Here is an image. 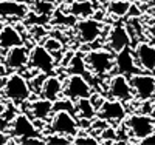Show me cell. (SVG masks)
I'll use <instances>...</instances> for the list:
<instances>
[{
	"label": "cell",
	"mask_w": 155,
	"mask_h": 145,
	"mask_svg": "<svg viewBox=\"0 0 155 145\" xmlns=\"http://www.w3.org/2000/svg\"><path fill=\"white\" fill-rule=\"evenodd\" d=\"M84 59L88 71L96 76L99 80L109 79L112 76V71H115V52L109 48L87 49Z\"/></svg>",
	"instance_id": "1"
},
{
	"label": "cell",
	"mask_w": 155,
	"mask_h": 145,
	"mask_svg": "<svg viewBox=\"0 0 155 145\" xmlns=\"http://www.w3.org/2000/svg\"><path fill=\"white\" fill-rule=\"evenodd\" d=\"M2 91H3V97L6 100H9L11 103H16V105L25 103L33 96L30 80L17 71L6 76V80H5Z\"/></svg>",
	"instance_id": "2"
},
{
	"label": "cell",
	"mask_w": 155,
	"mask_h": 145,
	"mask_svg": "<svg viewBox=\"0 0 155 145\" xmlns=\"http://www.w3.org/2000/svg\"><path fill=\"white\" fill-rule=\"evenodd\" d=\"M9 137L16 142H22L23 139L28 137H37V136H44L42 130L36 125V122L31 119V117L27 113H19L16 114V117L11 121L9 125Z\"/></svg>",
	"instance_id": "3"
},
{
	"label": "cell",
	"mask_w": 155,
	"mask_h": 145,
	"mask_svg": "<svg viewBox=\"0 0 155 145\" xmlns=\"http://www.w3.org/2000/svg\"><path fill=\"white\" fill-rule=\"evenodd\" d=\"M47 130L50 133H58V134L70 136V137H74L81 131L78 117L68 111H64V110L53 111L51 119L47 125Z\"/></svg>",
	"instance_id": "4"
},
{
	"label": "cell",
	"mask_w": 155,
	"mask_h": 145,
	"mask_svg": "<svg viewBox=\"0 0 155 145\" xmlns=\"http://www.w3.org/2000/svg\"><path fill=\"white\" fill-rule=\"evenodd\" d=\"M106 91H107V96L110 99L121 100L124 103H129L135 99L134 90H132V85H130V77L120 74V73H115L113 76H110L107 79Z\"/></svg>",
	"instance_id": "5"
},
{
	"label": "cell",
	"mask_w": 155,
	"mask_h": 145,
	"mask_svg": "<svg viewBox=\"0 0 155 145\" xmlns=\"http://www.w3.org/2000/svg\"><path fill=\"white\" fill-rule=\"evenodd\" d=\"M124 125L127 128L129 136L134 137L138 142L140 139L146 137L152 131H155V117L152 114H146V113L130 114L126 117Z\"/></svg>",
	"instance_id": "6"
},
{
	"label": "cell",
	"mask_w": 155,
	"mask_h": 145,
	"mask_svg": "<svg viewBox=\"0 0 155 145\" xmlns=\"http://www.w3.org/2000/svg\"><path fill=\"white\" fill-rule=\"evenodd\" d=\"M28 68L36 70L39 73L53 74L54 70H56V57L51 54L42 43H36L30 49Z\"/></svg>",
	"instance_id": "7"
},
{
	"label": "cell",
	"mask_w": 155,
	"mask_h": 145,
	"mask_svg": "<svg viewBox=\"0 0 155 145\" xmlns=\"http://www.w3.org/2000/svg\"><path fill=\"white\" fill-rule=\"evenodd\" d=\"M130 85L137 100L144 102L155 97V76L147 71H140L130 76Z\"/></svg>",
	"instance_id": "8"
},
{
	"label": "cell",
	"mask_w": 155,
	"mask_h": 145,
	"mask_svg": "<svg viewBox=\"0 0 155 145\" xmlns=\"http://www.w3.org/2000/svg\"><path fill=\"white\" fill-rule=\"evenodd\" d=\"M93 93V87L87 80L84 74H68L65 82H64V91L62 96L71 99L73 102L81 99V97H88Z\"/></svg>",
	"instance_id": "9"
},
{
	"label": "cell",
	"mask_w": 155,
	"mask_h": 145,
	"mask_svg": "<svg viewBox=\"0 0 155 145\" xmlns=\"http://www.w3.org/2000/svg\"><path fill=\"white\" fill-rule=\"evenodd\" d=\"M76 33L82 45H92L102 34V22L95 17L81 19L79 22H76Z\"/></svg>",
	"instance_id": "10"
},
{
	"label": "cell",
	"mask_w": 155,
	"mask_h": 145,
	"mask_svg": "<svg viewBox=\"0 0 155 145\" xmlns=\"http://www.w3.org/2000/svg\"><path fill=\"white\" fill-rule=\"evenodd\" d=\"M28 60H30V48L25 43L9 48L8 51H5L3 56V62L8 71H22L28 68Z\"/></svg>",
	"instance_id": "11"
},
{
	"label": "cell",
	"mask_w": 155,
	"mask_h": 145,
	"mask_svg": "<svg viewBox=\"0 0 155 145\" xmlns=\"http://www.w3.org/2000/svg\"><path fill=\"white\" fill-rule=\"evenodd\" d=\"M98 117L104 119L109 124H112V122H116V124L123 122L127 117V110H126L124 102L106 97V100L102 102V105L98 108Z\"/></svg>",
	"instance_id": "12"
},
{
	"label": "cell",
	"mask_w": 155,
	"mask_h": 145,
	"mask_svg": "<svg viewBox=\"0 0 155 145\" xmlns=\"http://www.w3.org/2000/svg\"><path fill=\"white\" fill-rule=\"evenodd\" d=\"M140 71H141V68L137 63L132 46H127L118 52H115V73H120V74L130 77Z\"/></svg>",
	"instance_id": "13"
},
{
	"label": "cell",
	"mask_w": 155,
	"mask_h": 145,
	"mask_svg": "<svg viewBox=\"0 0 155 145\" xmlns=\"http://www.w3.org/2000/svg\"><path fill=\"white\" fill-rule=\"evenodd\" d=\"M134 54L141 71L155 73V45L150 42H137L134 45Z\"/></svg>",
	"instance_id": "14"
},
{
	"label": "cell",
	"mask_w": 155,
	"mask_h": 145,
	"mask_svg": "<svg viewBox=\"0 0 155 145\" xmlns=\"http://www.w3.org/2000/svg\"><path fill=\"white\" fill-rule=\"evenodd\" d=\"M132 37L127 31V26L124 23H116L113 28H110L109 34H107V45L106 48H109L113 52H118L127 46H132Z\"/></svg>",
	"instance_id": "15"
},
{
	"label": "cell",
	"mask_w": 155,
	"mask_h": 145,
	"mask_svg": "<svg viewBox=\"0 0 155 145\" xmlns=\"http://www.w3.org/2000/svg\"><path fill=\"white\" fill-rule=\"evenodd\" d=\"M27 108L30 117L34 122H47L53 114V100H48L41 96L37 99L31 97L30 100H27Z\"/></svg>",
	"instance_id": "16"
},
{
	"label": "cell",
	"mask_w": 155,
	"mask_h": 145,
	"mask_svg": "<svg viewBox=\"0 0 155 145\" xmlns=\"http://www.w3.org/2000/svg\"><path fill=\"white\" fill-rule=\"evenodd\" d=\"M30 14V6L20 0H0V17L23 20Z\"/></svg>",
	"instance_id": "17"
},
{
	"label": "cell",
	"mask_w": 155,
	"mask_h": 145,
	"mask_svg": "<svg viewBox=\"0 0 155 145\" xmlns=\"http://www.w3.org/2000/svg\"><path fill=\"white\" fill-rule=\"evenodd\" d=\"M62 91H64V82L61 80V77L48 74L44 80L42 90H41V97H45L48 100H58L62 97Z\"/></svg>",
	"instance_id": "18"
},
{
	"label": "cell",
	"mask_w": 155,
	"mask_h": 145,
	"mask_svg": "<svg viewBox=\"0 0 155 145\" xmlns=\"http://www.w3.org/2000/svg\"><path fill=\"white\" fill-rule=\"evenodd\" d=\"M22 43H23V37L17 31L16 26L3 25V28L0 30V51H8L9 48Z\"/></svg>",
	"instance_id": "19"
},
{
	"label": "cell",
	"mask_w": 155,
	"mask_h": 145,
	"mask_svg": "<svg viewBox=\"0 0 155 145\" xmlns=\"http://www.w3.org/2000/svg\"><path fill=\"white\" fill-rule=\"evenodd\" d=\"M68 14L78 19H87L95 16V5L92 0H73L68 3Z\"/></svg>",
	"instance_id": "20"
},
{
	"label": "cell",
	"mask_w": 155,
	"mask_h": 145,
	"mask_svg": "<svg viewBox=\"0 0 155 145\" xmlns=\"http://www.w3.org/2000/svg\"><path fill=\"white\" fill-rule=\"evenodd\" d=\"M74 114L78 119H87V121H93L98 116L96 108L92 105L88 97H81L74 100Z\"/></svg>",
	"instance_id": "21"
},
{
	"label": "cell",
	"mask_w": 155,
	"mask_h": 145,
	"mask_svg": "<svg viewBox=\"0 0 155 145\" xmlns=\"http://www.w3.org/2000/svg\"><path fill=\"white\" fill-rule=\"evenodd\" d=\"M132 5H134L132 0H115V2H110L106 5V11L116 19H123V17L130 16Z\"/></svg>",
	"instance_id": "22"
},
{
	"label": "cell",
	"mask_w": 155,
	"mask_h": 145,
	"mask_svg": "<svg viewBox=\"0 0 155 145\" xmlns=\"http://www.w3.org/2000/svg\"><path fill=\"white\" fill-rule=\"evenodd\" d=\"M65 68H67L68 74H87V71H88L84 54H81V52L79 54H73V57L70 59Z\"/></svg>",
	"instance_id": "23"
},
{
	"label": "cell",
	"mask_w": 155,
	"mask_h": 145,
	"mask_svg": "<svg viewBox=\"0 0 155 145\" xmlns=\"http://www.w3.org/2000/svg\"><path fill=\"white\" fill-rule=\"evenodd\" d=\"M51 54H53L54 57H56V60H58V57H59V54L62 52V49H64V45H62V42L59 40V39H56V37H47L45 39V42L42 43Z\"/></svg>",
	"instance_id": "24"
},
{
	"label": "cell",
	"mask_w": 155,
	"mask_h": 145,
	"mask_svg": "<svg viewBox=\"0 0 155 145\" xmlns=\"http://www.w3.org/2000/svg\"><path fill=\"white\" fill-rule=\"evenodd\" d=\"M73 143H87V145H98L101 143L99 137H96L95 134H90V133H84V131L81 130L79 133H78L74 137H73Z\"/></svg>",
	"instance_id": "25"
},
{
	"label": "cell",
	"mask_w": 155,
	"mask_h": 145,
	"mask_svg": "<svg viewBox=\"0 0 155 145\" xmlns=\"http://www.w3.org/2000/svg\"><path fill=\"white\" fill-rule=\"evenodd\" d=\"M45 142L48 145H68V143H73V137L58 134V133H50V136L45 134Z\"/></svg>",
	"instance_id": "26"
},
{
	"label": "cell",
	"mask_w": 155,
	"mask_h": 145,
	"mask_svg": "<svg viewBox=\"0 0 155 145\" xmlns=\"http://www.w3.org/2000/svg\"><path fill=\"white\" fill-rule=\"evenodd\" d=\"M88 99H90V102H92V105L96 108V111H98V108L102 105V102L106 100V96L102 94V93H99V91H95L93 90V93L88 96Z\"/></svg>",
	"instance_id": "27"
},
{
	"label": "cell",
	"mask_w": 155,
	"mask_h": 145,
	"mask_svg": "<svg viewBox=\"0 0 155 145\" xmlns=\"http://www.w3.org/2000/svg\"><path fill=\"white\" fill-rule=\"evenodd\" d=\"M31 33H33V37H34V39H41L42 34H45V30H44V26H42L41 23H37L36 26H33Z\"/></svg>",
	"instance_id": "28"
},
{
	"label": "cell",
	"mask_w": 155,
	"mask_h": 145,
	"mask_svg": "<svg viewBox=\"0 0 155 145\" xmlns=\"http://www.w3.org/2000/svg\"><path fill=\"white\" fill-rule=\"evenodd\" d=\"M138 143H143V145H155V131H152V133L147 134L146 137L140 139Z\"/></svg>",
	"instance_id": "29"
},
{
	"label": "cell",
	"mask_w": 155,
	"mask_h": 145,
	"mask_svg": "<svg viewBox=\"0 0 155 145\" xmlns=\"http://www.w3.org/2000/svg\"><path fill=\"white\" fill-rule=\"evenodd\" d=\"M5 76H8V68H6L5 62H3L2 59H0V79L5 77Z\"/></svg>",
	"instance_id": "30"
},
{
	"label": "cell",
	"mask_w": 155,
	"mask_h": 145,
	"mask_svg": "<svg viewBox=\"0 0 155 145\" xmlns=\"http://www.w3.org/2000/svg\"><path fill=\"white\" fill-rule=\"evenodd\" d=\"M149 6H150V14H152V23L155 25V0H150Z\"/></svg>",
	"instance_id": "31"
},
{
	"label": "cell",
	"mask_w": 155,
	"mask_h": 145,
	"mask_svg": "<svg viewBox=\"0 0 155 145\" xmlns=\"http://www.w3.org/2000/svg\"><path fill=\"white\" fill-rule=\"evenodd\" d=\"M5 108H6V105H5V102H2L0 100V116L3 114V111H5Z\"/></svg>",
	"instance_id": "32"
},
{
	"label": "cell",
	"mask_w": 155,
	"mask_h": 145,
	"mask_svg": "<svg viewBox=\"0 0 155 145\" xmlns=\"http://www.w3.org/2000/svg\"><path fill=\"white\" fill-rule=\"evenodd\" d=\"M31 2H51V3H56L58 0H31Z\"/></svg>",
	"instance_id": "33"
},
{
	"label": "cell",
	"mask_w": 155,
	"mask_h": 145,
	"mask_svg": "<svg viewBox=\"0 0 155 145\" xmlns=\"http://www.w3.org/2000/svg\"><path fill=\"white\" fill-rule=\"evenodd\" d=\"M110 2H115V0H99V3H104V5H107Z\"/></svg>",
	"instance_id": "34"
},
{
	"label": "cell",
	"mask_w": 155,
	"mask_h": 145,
	"mask_svg": "<svg viewBox=\"0 0 155 145\" xmlns=\"http://www.w3.org/2000/svg\"><path fill=\"white\" fill-rule=\"evenodd\" d=\"M3 25H5V22H3V17H0V30L3 28Z\"/></svg>",
	"instance_id": "35"
},
{
	"label": "cell",
	"mask_w": 155,
	"mask_h": 145,
	"mask_svg": "<svg viewBox=\"0 0 155 145\" xmlns=\"http://www.w3.org/2000/svg\"><path fill=\"white\" fill-rule=\"evenodd\" d=\"M152 114H153V117H155V100H153V103H152Z\"/></svg>",
	"instance_id": "36"
},
{
	"label": "cell",
	"mask_w": 155,
	"mask_h": 145,
	"mask_svg": "<svg viewBox=\"0 0 155 145\" xmlns=\"http://www.w3.org/2000/svg\"><path fill=\"white\" fill-rule=\"evenodd\" d=\"M62 2H65V3H71L73 0H62Z\"/></svg>",
	"instance_id": "37"
},
{
	"label": "cell",
	"mask_w": 155,
	"mask_h": 145,
	"mask_svg": "<svg viewBox=\"0 0 155 145\" xmlns=\"http://www.w3.org/2000/svg\"><path fill=\"white\" fill-rule=\"evenodd\" d=\"M141 2H146V3H149V2H150V0H141Z\"/></svg>",
	"instance_id": "38"
},
{
	"label": "cell",
	"mask_w": 155,
	"mask_h": 145,
	"mask_svg": "<svg viewBox=\"0 0 155 145\" xmlns=\"http://www.w3.org/2000/svg\"><path fill=\"white\" fill-rule=\"evenodd\" d=\"M20 2H25V0H20Z\"/></svg>",
	"instance_id": "39"
}]
</instances>
